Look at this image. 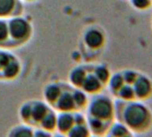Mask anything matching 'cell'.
Returning <instances> with one entry per match:
<instances>
[{
	"mask_svg": "<svg viewBox=\"0 0 152 137\" xmlns=\"http://www.w3.org/2000/svg\"><path fill=\"white\" fill-rule=\"evenodd\" d=\"M44 100L56 112H75L86 108L89 95L71 84L53 82L43 91Z\"/></svg>",
	"mask_w": 152,
	"mask_h": 137,
	"instance_id": "6da1fadb",
	"label": "cell"
},
{
	"mask_svg": "<svg viewBox=\"0 0 152 137\" xmlns=\"http://www.w3.org/2000/svg\"><path fill=\"white\" fill-rule=\"evenodd\" d=\"M111 75L108 67L103 64H81L70 71L69 84L91 96L102 92L107 86Z\"/></svg>",
	"mask_w": 152,
	"mask_h": 137,
	"instance_id": "7a4b0ae2",
	"label": "cell"
},
{
	"mask_svg": "<svg viewBox=\"0 0 152 137\" xmlns=\"http://www.w3.org/2000/svg\"><path fill=\"white\" fill-rule=\"evenodd\" d=\"M85 109L91 133L104 137L115 120V101L110 96L99 92L89 98Z\"/></svg>",
	"mask_w": 152,
	"mask_h": 137,
	"instance_id": "3957f363",
	"label": "cell"
},
{
	"mask_svg": "<svg viewBox=\"0 0 152 137\" xmlns=\"http://www.w3.org/2000/svg\"><path fill=\"white\" fill-rule=\"evenodd\" d=\"M115 119L133 133H147L152 126V111L144 101H115Z\"/></svg>",
	"mask_w": 152,
	"mask_h": 137,
	"instance_id": "277c9868",
	"label": "cell"
},
{
	"mask_svg": "<svg viewBox=\"0 0 152 137\" xmlns=\"http://www.w3.org/2000/svg\"><path fill=\"white\" fill-rule=\"evenodd\" d=\"M53 108L45 100H31L23 102L18 110L21 123L29 125L33 128L38 127L42 119Z\"/></svg>",
	"mask_w": 152,
	"mask_h": 137,
	"instance_id": "5b68a950",
	"label": "cell"
},
{
	"mask_svg": "<svg viewBox=\"0 0 152 137\" xmlns=\"http://www.w3.org/2000/svg\"><path fill=\"white\" fill-rule=\"evenodd\" d=\"M8 30L12 48L20 47L28 42L32 35V26L31 23L20 16L7 19Z\"/></svg>",
	"mask_w": 152,
	"mask_h": 137,
	"instance_id": "8992f818",
	"label": "cell"
},
{
	"mask_svg": "<svg viewBox=\"0 0 152 137\" xmlns=\"http://www.w3.org/2000/svg\"><path fill=\"white\" fill-rule=\"evenodd\" d=\"M21 71L22 64L18 57L8 51L0 50V81H14Z\"/></svg>",
	"mask_w": 152,
	"mask_h": 137,
	"instance_id": "52a82bcc",
	"label": "cell"
},
{
	"mask_svg": "<svg viewBox=\"0 0 152 137\" xmlns=\"http://www.w3.org/2000/svg\"><path fill=\"white\" fill-rule=\"evenodd\" d=\"M84 45L94 53H100L107 44V34L99 25L89 27L83 33Z\"/></svg>",
	"mask_w": 152,
	"mask_h": 137,
	"instance_id": "ba28073f",
	"label": "cell"
},
{
	"mask_svg": "<svg viewBox=\"0 0 152 137\" xmlns=\"http://www.w3.org/2000/svg\"><path fill=\"white\" fill-rule=\"evenodd\" d=\"M152 98V80L150 77L139 72L134 84V100L146 101Z\"/></svg>",
	"mask_w": 152,
	"mask_h": 137,
	"instance_id": "9c48e42d",
	"label": "cell"
},
{
	"mask_svg": "<svg viewBox=\"0 0 152 137\" xmlns=\"http://www.w3.org/2000/svg\"><path fill=\"white\" fill-rule=\"evenodd\" d=\"M23 12L22 0H0V19L20 16Z\"/></svg>",
	"mask_w": 152,
	"mask_h": 137,
	"instance_id": "30bf717a",
	"label": "cell"
},
{
	"mask_svg": "<svg viewBox=\"0 0 152 137\" xmlns=\"http://www.w3.org/2000/svg\"><path fill=\"white\" fill-rule=\"evenodd\" d=\"M75 124H76V111L57 112L56 132L63 134H66Z\"/></svg>",
	"mask_w": 152,
	"mask_h": 137,
	"instance_id": "8fae6325",
	"label": "cell"
},
{
	"mask_svg": "<svg viewBox=\"0 0 152 137\" xmlns=\"http://www.w3.org/2000/svg\"><path fill=\"white\" fill-rule=\"evenodd\" d=\"M33 131L34 128L32 126L20 123L9 129L7 137H33Z\"/></svg>",
	"mask_w": 152,
	"mask_h": 137,
	"instance_id": "7c38bea8",
	"label": "cell"
},
{
	"mask_svg": "<svg viewBox=\"0 0 152 137\" xmlns=\"http://www.w3.org/2000/svg\"><path fill=\"white\" fill-rule=\"evenodd\" d=\"M104 137H134V133L119 122H114Z\"/></svg>",
	"mask_w": 152,
	"mask_h": 137,
	"instance_id": "4fadbf2b",
	"label": "cell"
},
{
	"mask_svg": "<svg viewBox=\"0 0 152 137\" xmlns=\"http://www.w3.org/2000/svg\"><path fill=\"white\" fill-rule=\"evenodd\" d=\"M56 117H57V112L54 108H52L47 114V116L42 119V121L40 122L38 127L51 133H55L56 129Z\"/></svg>",
	"mask_w": 152,
	"mask_h": 137,
	"instance_id": "5bb4252c",
	"label": "cell"
},
{
	"mask_svg": "<svg viewBox=\"0 0 152 137\" xmlns=\"http://www.w3.org/2000/svg\"><path fill=\"white\" fill-rule=\"evenodd\" d=\"M65 135L67 137H91L92 133L86 122L76 123Z\"/></svg>",
	"mask_w": 152,
	"mask_h": 137,
	"instance_id": "9a60e30c",
	"label": "cell"
},
{
	"mask_svg": "<svg viewBox=\"0 0 152 137\" xmlns=\"http://www.w3.org/2000/svg\"><path fill=\"white\" fill-rule=\"evenodd\" d=\"M0 48H12L7 19H0Z\"/></svg>",
	"mask_w": 152,
	"mask_h": 137,
	"instance_id": "2e32d148",
	"label": "cell"
},
{
	"mask_svg": "<svg viewBox=\"0 0 152 137\" xmlns=\"http://www.w3.org/2000/svg\"><path fill=\"white\" fill-rule=\"evenodd\" d=\"M131 7L138 12H146L152 7V0H128Z\"/></svg>",
	"mask_w": 152,
	"mask_h": 137,
	"instance_id": "e0dca14e",
	"label": "cell"
},
{
	"mask_svg": "<svg viewBox=\"0 0 152 137\" xmlns=\"http://www.w3.org/2000/svg\"><path fill=\"white\" fill-rule=\"evenodd\" d=\"M54 133L46 131L39 127H35L33 131V137H52Z\"/></svg>",
	"mask_w": 152,
	"mask_h": 137,
	"instance_id": "ac0fdd59",
	"label": "cell"
},
{
	"mask_svg": "<svg viewBox=\"0 0 152 137\" xmlns=\"http://www.w3.org/2000/svg\"><path fill=\"white\" fill-rule=\"evenodd\" d=\"M52 137H67L65 134H63V133H57V132H55L53 133V136Z\"/></svg>",
	"mask_w": 152,
	"mask_h": 137,
	"instance_id": "d6986e66",
	"label": "cell"
},
{
	"mask_svg": "<svg viewBox=\"0 0 152 137\" xmlns=\"http://www.w3.org/2000/svg\"><path fill=\"white\" fill-rule=\"evenodd\" d=\"M23 1H25V2H34V1H36V0H23Z\"/></svg>",
	"mask_w": 152,
	"mask_h": 137,
	"instance_id": "ffe728a7",
	"label": "cell"
},
{
	"mask_svg": "<svg viewBox=\"0 0 152 137\" xmlns=\"http://www.w3.org/2000/svg\"><path fill=\"white\" fill-rule=\"evenodd\" d=\"M91 137H101V136H97V135H93V134H92Z\"/></svg>",
	"mask_w": 152,
	"mask_h": 137,
	"instance_id": "44dd1931",
	"label": "cell"
},
{
	"mask_svg": "<svg viewBox=\"0 0 152 137\" xmlns=\"http://www.w3.org/2000/svg\"><path fill=\"white\" fill-rule=\"evenodd\" d=\"M151 24H152V22H151Z\"/></svg>",
	"mask_w": 152,
	"mask_h": 137,
	"instance_id": "7402d4cb",
	"label": "cell"
}]
</instances>
